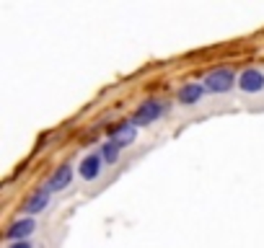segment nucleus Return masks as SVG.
<instances>
[{"instance_id":"nucleus-8","label":"nucleus","mask_w":264,"mask_h":248,"mask_svg":"<svg viewBox=\"0 0 264 248\" xmlns=\"http://www.w3.org/2000/svg\"><path fill=\"white\" fill-rule=\"evenodd\" d=\"M34 230H36V222H34L31 217H23V220H16V222L6 230V238L18 243V240H26V235H31Z\"/></svg>"},{"instance_id":"nucleus-5","label":"nucleus","mask_w":264,"mask_h":248,"mask_svg":"<svg viewBox=\"0 0 264 248\" xmlns=\"http://www.w3.org/2000/svg\"><path fill=\"white\" fill-rule=\"evenodd\" d=\"M70 181H73V165L70 163H65V165H60V168L50 176V181H47V191L50 194H55V191H62L65 186H70Z\"/></svg>"},{"instance_id":"nucleus-9","label":"nucleus","mask_w":264,"mask_h":248,"mask_svg":"<svg viewBox=\"0 0 264 248\" xmlns=\"http://www.w3.org/2000/svg\"><path fill=\"white\" fill-rule=\"evenodd\" d=\"M47 204H50V191H47V189L34 191V194L26 199V204H23V215H39Z\"/></svg>"},{"instance_id":"nucleus-10","label":"nucleus","mask_w":264,"mask_h":248,"mask_svg":"<svg viewBox=\"0 0 264 248\" xmlns=\"http://www.w3.org/2000/svg\"><path fill=\"white\" fill-rule=\"evenodd\" d=\"M119 150H122V147H119L114 140H106V142L101 145V150H99V153H101L104 163H106V165H111V163H117V158H119Z\"/></svg>"},{"instance_id":"nucleus-2","label":"nucleus","mask_w":264,"mask_h":248,"mask_svg":"<svg viewBox=\"0 0 264 248\" xmlns=\"http://www.w3.org/2000/svg\"><path fill=\"white\" fill-rule=\"evenodd\" d=\"M202 86L207 93H228L238 86V78L231 67H218V70H210L207 78L202 80Z\"/></svg>"},{"instance_id":"nucleus-7","label":"nucleus","mask_w":264,"mask_h":248,"mask_svg":"<svg viewBox=\"0 0 264 248\" xmlns=\"http://www.w3.org/2000/svg\"><path fill=\"white\" fill-rule=\"evenodd\" d=\"M205 93H207V91H205L202 83H186V86L179 88L176 98H179V104H184V106H195V104H200V98H202Z\"/></svg>"},{"instance_id":"nucleus-1","label":"nucleus","mask_w":264,"mask_h":248,"mask_svg":"<svg viewBox=\"0 0 264 248\" xmlns=\"http://www.w3.org/2000/svg\"><path fill=\"white\" fill-rule=\"evenodd\" d=\"M171 111V104L169 101H161V98H150V101H145V104H140L137 109H135V114H132V124L140 130V127H145V124H153V121H158L161 116H166Z\"/></svg>"},{"instance_id":"nucleus-3","label":"nucleus","mask_w":264,"mask_h":248,"mask_svg":"<svg viewBox=\"0 0 264 248\" xmlns=\"http://www.w3.org/2000/svg\"><path fill=\"white\" fill-rule=\"evenodd\" d=\"M238 88L249 96H256V93H264V72L256 70V67H246L241 75H238Z\"/></svg>"},{"instance_id":"nucleus-11","label":"nucleus","mask_w":264,"mask_h":248,"mask_svg":"<svg viewBox=\"0 0 264 248\" xmlns=\"http://www.w3.org/2000/svg\"><path fill=\"white\" fill-rule=\"evenodd\" d=\"M8 248H31V243L29 240H18V243H11Z\"/></svg>"},{"instance_id":"nucleus-4","label":"nucleus","mask_w":264,"mask_h":248,"mask_svg":"<svg viewBox=\"0 0 264 248\" xmlns=\"http://www.w3.org/2000/svg\"><path fill=\"white\" fill-rule=\"evenodd\" d=\"M104 158H101V153H91V155H86L83 160H81V165H78V176L83 179V181H93V179H99V173L104 171Z\"/></svg>"},{"instance_id":"nucleus-6","label":"nucleus","mask_w":264,"mask_h":248,"mask_svg":"<svg viewBox=\"0 0 264 248\" xmlns=\"http://www.w3.org/2000/svg\"><path fill=\"white\" fill-rule=\"evenodd\" d=\"M109 140H114L119 147H127V145H132L135 142V137H137V127L132 121H127V124H117V127H111L109 130Z\"/></svg>"}]
</instances>
